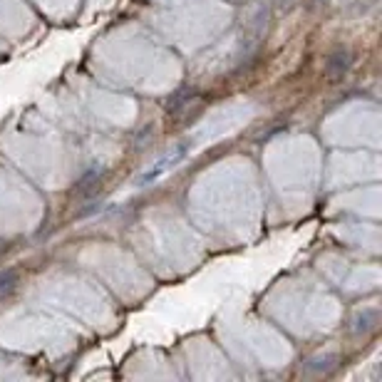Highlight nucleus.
<instances>
[{"instance_id":"f257e3e1","label":"nucleus","mask_w":382,"mask_h":382,"mask_svg":"<svg viewBox=\"0 0 382 382\" xmlns=\"http://www.w3.org/2000/svg\"><path fill=\"white\" fill-rule=\"evenodd\" d=\"M15 280H18V276H15L13 271L5 273V276H0V296H5V293H10L15 288Z\"/></svg>"}]
</instances>
